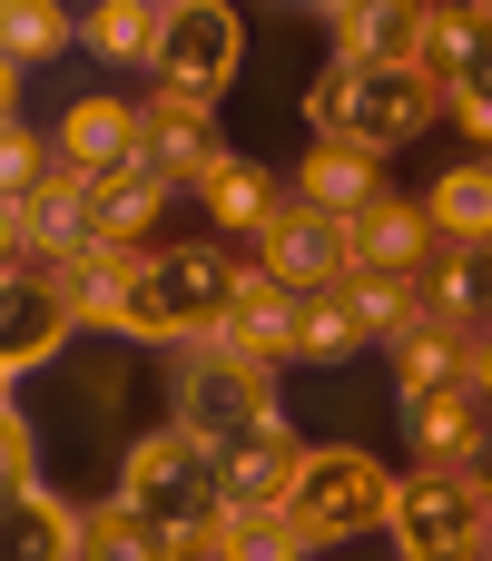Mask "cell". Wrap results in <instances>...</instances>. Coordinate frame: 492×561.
I'll return each instance as SVG.
<instances>
[{
    "mask_svg": "<svg viewBox=\"0 0 492 561\" xmlns=\"http://www.w3.org/2000/svg\"><path fill=\"white\" fill-rule=\"evenodd\" d=\"M296 463H306V444L286 434V414L247 424L237 444H217V503H227V513H256V503H286Z\"/></svg>",
    "mask_w": 492,
    "mask_h": 561,
    "instance_id": "cell-12",
    "label": "cell"
},
{
    "mask_svg": "<svg viewBox=\"0 0 492 561\" xmlns=\"http://www.w3.org/2000/svg\"><path fill=\"white\" fill-rule=\"evenodd\" d=\"M266 414H276V365H256V355L207 345V355L178 375V424H187L197 444H237V434L266 424Z\"/></svg>",
    "mask_w": 492,
    "mask_h": 561,
    "instance_id": "cell-5",
    "label": "cell"
},
{
    "mask_svg": "<svg viewBox=\"0 0 492 561\" xmlns=\"http://www.w3.org/2000/svg\"><path fill=\"white\" fill-rule=\"evenodd\" d=\"M0 483H10V493H30V483H39V454H30V434H20V414L0 424Z\"/></svg>",
    "mask_w": 492,
    "mask_h": 561,
    "instance_id": "cell-35",
    "label": "cell"
},
{
    "mask_svg": "<svg viewBox=\"0 0 492 561\" xmlns=\"http://www.w3.org/2000/svg\"><path fill=\"white\" fill-rule=\"evenodd\" d=\"M483 552H492V513H483Z\"/></svg>",
    "mask_w": 492,
    "mask_h": 561,
    "instance_id": "cell-37",
    "label": "cell"
},
{
    "mask_svg": "<svg viewBox=\"0 0 492 561\" xmlns=\"http://www.w3.org/2000/svg\"><path fill=\"white\" fill-rule=\"evenodd\" d=\"M444 108H454L473 138H492V59H483V69H464V79L444 89Z\"/></svg>",
    "mask_w": 492,
    "mask_h": 561,
    "instance_id": "cell-33",
    "label": "cell"
},
{
    "mask_svg": "<svg viewBox=\"0 0 492 561\" xmlns=\"http://www.w3.org/2000/svg\"><path fill=\"white\" fill-rule=\"evenodd\" d=\"M483 513H492L483 473H464V463H424L414 483H394L385 533H394V552H404V561H464V552H483Z\"/></svg>",
    "mask_w": 492,
    "mask_h": 561,
    "instance_id": "cell-3",
    "label": "cell"
},
{
    "mask_svg": "<svg viewBox=\"0 0 492 561\" xmlns=\"http://www.w3.org/2000/svg\"><path fill=\"white\" fill-rule=\"evenodd\" d=\"M79 316H69V286L49 276V266H10V296H0V365L20 375V365H49V345L69 335Z\"/></svg>",
    "mask_w": 492,
    "mask_h": 561,
    "instance_id": "cell-13",
    "label": "cell"
},
{
    "mask_svg": "<svg viewBox=\"0 0 492 561\" xmlns=\"http://www.w3.org/2000/svg\"><path fill=\"white\" fill-rule=\"evenodd\" d=\"M79 552H89V561H178V533L118 493L108 513H89V523H79Z\"/></svg>",
    "mask_w": 492,
    "mask_h": 561,
    "instance_id": "cell-27",
    "label": "cell"
},
{
    "mask_svg": "<svg viewBox=\"0 0 492 561\" xmlns=\"http://www.w3.org/2000/svg\"><path fill=\"white\" fill-rule=\"evenodd\" d=\"M434 108H444V89L424 69H365V59H335L316 79V99H306L316 138H345V148H375V158L404 148V138H424Z\"/></svg>",
    "mask_w": 492,
    "mask_h": 561,
    "instance_id": "cell-2",
    "label": "cell"
},
{
    "mask_svg": "<svg viewBox=\"0 0 492 561\" xmlns=\"http://www.w3.org/2000/svg\"><path fill=\"white\" fill-rule=\"evenodd\" d=\"M404 434H414V463H473V454L492 444V394L483 385L404 394Z\"/></svg>",
    "mask_w": 492,
    "mask_h": 561,
    "instance_id": "cell-14",
    "label": "cell"
},
{
    "mask_svg": "<svg viewBox=\"0 0 492 561\" xmlns=\"http://www.w3.org/2000/svg\"><path fill=\"white\" fill-rule=\"evenodd\" d=\"M217 158H227V138H217V108H207V99L158 89V99L138 108V168H148V178H168V187H207Z\"/></svg>",
    "mask_w": 492,
    "mask_h": 561,
    "instance_id": "cell-8",
    "label": "cell"
},
{
    "mask_svg": "<svg viewBox=\"0 0 492 561\" xmlns=\"http://www.w3.org/2000/svg\"><path fill=\"white\" fill-rule=\"evenodd\" d=\"M79 39H89L99 59L138 69V59H158V49H168V10H158V0H99V10L79 20Z\"/></svg>",
    "mask_w": 492,
    "mask_h": 561,
    "instance_id": "cell-26",
    "label": "cell"
},
{
    "mask_svg": "<svg viewBox=\"0 0 492 561\" xmlns=\"http://www.w3.org/2000/svg\"><path fill=\"white\" fill-rule=\"evenodd\" d=\"M0 39H10V69H20V59H49V49H69V39H79V20H69V10H49V0H10Z\"/></svg>",
    "mask_w": 492,
    "mask_h": 561,
    "instance_id": "cell-30",
    "label": "cell"
},
{
    "mask_svg": "<svg viewBox=\"0 0 492 561\" xmlns=\"http://www.w3.org/2000/svg\"><path fill=\"white\" fill-rule=\"evenodd\" d=\"M296 335H306V355H325V345H355V325H345L335 286H316V296H306V325H296Z\"/></svg>",
    "mask_w": 492,
    "mask_h": 561,
    "instance_id": "cell-34",
    "label": "cell"
},
{
    "mask_svg": "<svg viewBox=\"0 0 492 561\" xmlns=\"http://www.w3.org/2000/svg\"><path fill=\"white\" fill-rule=\"evenodd\" d=\"M237 266H266L276 286L316 296V286H345V276H355V237H345V217H325V207H306V197H296V207H286V217H276Z\"/></svg>",
    "mask_w": 492,
    "mask_h": 561,
    "instance_id": "cell-7",
    "label": "cell"
},
{
    "mask_svg": "<svg viewBox=\"0 0 492 561\" xmlns=\"http://www.w3.org/2000/svg\"><path fill=\"white\" fill-rule=\"evenodd\" d=\"M10 552L69 561V552H79V513H69V503H49L39 483H30V493H10Z\"/></svg>",
    "mask_w": 492,
    "mask_h": 561,
    "instance_id": "cell-29",
    "label": "cell"
},
{
    "mask_svg": "<svg viewBox=\"0 0 492 561\" xmlns=\"http://www.w3.org/2000/svg\"><path fill=\"white\" fill-rule=\"evenodd\" d=\"M473 385H483V394H492V325H483V335H473Z\"/></svg>",
    "mask_w": 492,
    "mask_h": 561,
    "instance_id": "cell-36",
    "label": "cell"
},
{
    "mask_svg": "<svg viewBox=\"0 0 492 561\" xmlns=\"http://www.w3.org/2000/svg\"><path fill=\"white\" fill-rule=\"evenodd\" d=\"M158 207H168V178H148V168L99 178V187H89V237H99V247H138V237L158 227Z\"/></svg>",
    "mask_w": 492,
    "mask_h": 561,
    "instance_id": "cell-23",
    "label": "cell"
},
{
    "mask_svg": "<svg viewBox=\"0 0 492 561\" xmlns=\"http://www.w3.org/2000/svg\"><path fill=\"white\" fill-rule=\"evenodd\" d=\"M197 197H207V217H217V227L237 237V256H247V247H256V237H266V227H276V217L296 207V187H276V178H266L256 158H217Z\"/></svg>",
    "mask_w": 492,
    "mask_h": 561,
    "instance_id": "cell-19",
    "label": "cell"
},
{
    "mask_svg": "<svg viewBox=\"0 0 492 561\" xmlns=\"http://www.w3.org/2000/svg\"><path fill=\"white\" fill-rule=\"evenodd\" d=\"M286 513L316 533V552L325 542H355V533H375L385 513H394V483L365 463V454H306L296 463V483H286Z\"/></svg>",
    "mask_w": 492,
    "mask_h": 561,
    "instance_id": "cell-4",
    "label": "cell"
},
{
    "mask_svg": "<svg viewBox=\"0 0 492 561\" xmlns=\"http://www.w3.org/2000/svg\"><path fill=\"white\" fill-rule=\"evenodd\" d=\"M394 375H404V394L473 385V335H464V325H444V316H414V325L394 335Z\"/></svg>",
    "mask_w": 492,
    "mask_h": 561,
    "instance_id": "cell-21",
    "label": "cell"
},
{
    "mask_svg": "<svg viewBox=\"0 0 492 561\" xmlns=\"http://www.w3.org/2000/svg\"><path fill=\"white\" fill-rule=\"evenodd\" d=\"M99 237H89V187L79 178H49L39 197H20L10 207V266H69V256H89Z\"/></svg>",
    "mask_w": 492,
    "mask_h": 561,
    "instance_id": "cell-10",
    "label": "cell"
},
{
    "mask_svg": "<svg viewBox=\"0 0 492 561\" xmlns=\"http://www.w3.org/2000/svg\"><path fill=\"white\" fill-rule=\"evenodd\" d=\"M237 39H247V30H237L227 0H178V10H168V49H158V79L217 108V89L237 79Z\"/></svg>",
    "mask_w": 492,
    "mask_h": 561,
    "instance_id": "cell-9",
    "label": "cell"
},
{
    "mask_svg": "<svg viewBox=\"0 0 492 561\" xmlns=\"http://www.w3.org/2000/svg\"><path fill=\"white\" fill-rule=\"evenodd\" d=\"M335 306H345V325H355V335L394 345V335L424 316V276H365V266H355V276L335 286Z\"/></svg>",
    "mask_w": 492,
    "mask_h": 561,
    "instance_id": "cell-24",
    "label": "cell"
},
{
    "mask_svg": "<svg viewBox=\"0 0 492 561\" xmlns=\"http://www.w3.org/2000/svg\"><path fill=\"white\" fill-rule=\"evenodd\" d=\"M237 286H247L237 247H168V256H148V266H138L118 335H138V345H178V335H197V345H207V335L227 325Z\"/></svg>",
    "mask_w": 492,
    "mask_h": 561,
    "instance_id": "cell-1",
    "label": "cell"
},
{
    "mask_svg": "<svg viewBox=\"0 0 492 561\" xmlns=\"http://www.w3.org/2000/svg\"><path fill=\"white\" fill-rule=\"evenodd\" d=\"M424 20H434V10H414V0H355V10L335 20V39H345V59H365V69H414Z\"/></svg>",
    "mask_w": 492,
    "mask_h": 561,
    "instance_id": "cell-20",
    "label": "cell"
},
{
    "mask_svg": "<svg viewBox=\"0 0 492 561\" xmlns=\"http://www.w3.org/2000/svg\"><path fill=\"white\" fill-rule=\"evenodd\" d=\"M296 197L355 227V217H365L375 197H394V187H385V158H375V148H345V138H316V148H306V168H296Z\"/></svg>",
    "mask_w": 492,
    "mask_h": 561,
    "instance_id": "cell-16",
    "label": "cell"
},
{
    "mask_svg": "<svg viewBox=\"0 0 492 561\" xmlns=\"http://www.w3.org/2000/svg\"><path fill=\"white\" fill-rule=\"evenodd\" d=\"M138 513H158L168 533H187L197 513H217V444H197L187 424H168V434H148L138 454H128V483H118Z\"/></svg>",
    "mask_w": 492,
    "mask_h": 561,
    "instance_id": "cell-6",
    "label": "cell"
},
{
    "mask_svg": "<svg viewBox=\"0 0 492 561\" xmlns=\"http://www.w3.org/2000/svg\"><path fill=\"white\" fill-rule=\"evenodd\" d=\"M424 316L483 335L492 325V237H444L434 266H424Z\"/></svg>",
    "mask_w": 492,
    "mask_h": 561,
    "instance_id": "cell-18",
    "label": "cell"
},
{
    "mask_svg": "<svg viewBox=\"0 0 492 561\" xmlns=\"http://www.w3.org/2000/svg\"><path fill=\"white\" fill-rule=\"evenodd\" d=\"M138 266H148V247H89V256H69V266H59V286H69V316H99V325H118V316H128V286H138Z\"/></svg>",
    "mask_w": 492,
    "mask_h": 561,
    "instance_id": "cell-22",
    "label": "cell"
},
{
    "mask_svg": "<svg viewBox=\"0 0 492 561\" xmlns=\"http://www.w3.org/2000/svg\"><path fill=\"white\" fill-rule=\"evenodd\" d=\"M483 483H492V473H483Z\"/></svg>",
    "mask_w": 492,
    "mask_h": 561,
    "instance_id": "cell-38",
    "label": "cell"
},
{
    "mask_svg": "<svg viewBox=\"0 0 492 561\" xmlns=\"http://www.w3.org/2000/svg\"><path fill=\"white\" fill-rule=\"evenodd\" d=\"M306 296L296 286H276L266 266H247V286H237V306H227V325L207 335V345H227V355H256V365H286V355H306Z\"/></svg>",
    "mask_w": 492,
    "mask_h": 561,
    "instance_id": "cell-11",
    "label": "cell"
},
{
    "mask_svg": "<svg viewBox=\"0 0 492 561\" xmlns=\"http://www.w3.org/2000/svg\"><path fill=\"white\" fill-rule=\"evenodd\" d=\"M237 542H247V561H296V552H316V533H306L286 503H256V513H237Z\"/></svg>",
    "mask_w": 492,
    "mask_h": 561,
    "instance_id": "cell-31",
    "label": "cell"
},
{
    "mask_svg": "<svg viewBox=\"0 0 492 561\" xmlns=\"http://www.w3.org/2000/svg\"><path fill=\"white\" fill-rule=\"evenodd\" d=\"M345 237H355V266H365V276H424V266H434V247H444V237H434V217H424L414 197H375Z\"/></svg>",
    "mask_w": 492,
    "mask_h": 561,
    "instance_id": "cell-17",
    "label": "cell"
},
{
    "mask_svg": "<svg viewBox=\"0 0 492 561\" xmlns=\"http://www.w3.org/2000/svg\"><path fill=\"white\" fill-rule=\"evenodd\" d=\"M424 217H434V237H492V158L444 168V178L424 187Z\"/></svg>",
    "mask_w": 492,
    "mask_h": 561,
    "instance_id": "cell-28",
    "label": "cell"
},
{
    "mask_svg": "<svg viewBox=\"0 0 492 561\" xmlns=\"http://www.w3.org/2000/svg\"><path fill=\"white\" fill-rule=\"evenodd\" d=\"M49 178H69V168H59V138H20V128H10V138H0V187H10V207L39 197Z\"/></svg>",
    "mask_w": 492,
    "mask_h": 561,
    "instance_id": "cell-32",
    "label": "cell"
},
{
    "mask_svg": "<svg viewBox=\"0 0 492 561\" xmlns=\"http://www.w3.org/2000/svg\"><path fill=\"white\" fill-rule=\"evenodd\" d=\"M59 168H69L79 187L128 178V168H138V108H118V99H79V108L59 118Z\"/></svg>",
    "mask_w": 492,
    "mask_h": 561,
    "instance_id": "cell-15",
    "label": "cell"
},
{
    "mask_svg": "<svg viewBox=\"0 0 492 561\" xmlns=\"http://www.w3.org/2000/svg\"><path fill=\"white\" fill-rule=\"evenodd\" d=\"M483 59H492V10H473V0H464V10H434V20H424L414 69H424L434 89H454V79H464V69H483Z\"/></svg>",
    "mask_w": 492,
    "mask_h": 561,
    "instance_id": "cell-25",
    "label": "cell"
}]
</instances>
